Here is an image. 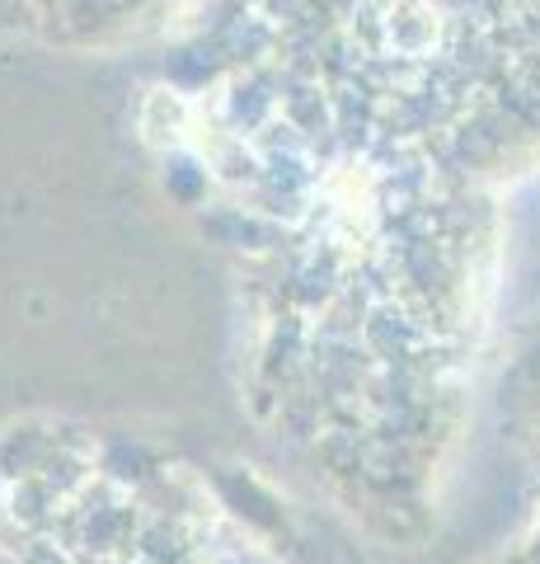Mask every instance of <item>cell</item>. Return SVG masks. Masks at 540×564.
Returning <instances> with one entry per match:
<instances>
[{
  "instance_id": "cell-1",
  "label": "cell",
  "mask_w": 540,
  "mask_h": 564,
  "mask_svg": "<svg viewBox=\"0 0 540 564\" xmlns=\"http://www.w3.org/2000/svg\"><path fill=\"white\" fill-rule=\"evenodd\" d=\"M66 494L71 508L43 494L47 522L24 518L0 532V564H254L225 522L165 475L85 466Z\"/></svg>"
}]
</instances>
